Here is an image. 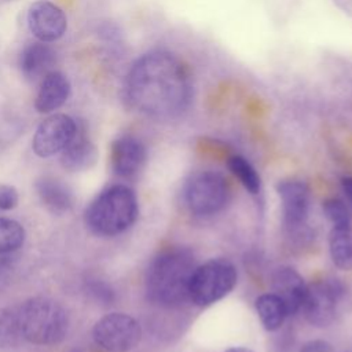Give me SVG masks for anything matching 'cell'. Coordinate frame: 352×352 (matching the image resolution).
I'll return each mask as SVG.
<instances>
[{
	"mask_svg": "<svg viewBox=\"0 0 352 352\" xmlns=\"http://www.w3.org/2000/svg\"><path fill=\"white\" fill-rule=\"evenodd\" d=\"M124 95L139 113L170 120L190 106L192 85L187 67L176 55L155 50L133 62L125 78Z\"/></svg>",
	"mask_w": 352,
	"mask_h": 352,
	"instance_id": "1",
	"label": "cell"
},
{
	"mask_svg": "<svg viewBox=\"0 0 352 352\" xmlns=\"http://www.w3.org/2000/svg\"><path fill=\"white\" fill-rule=\"evenodd\" d=\"M195 267V257L187 248H169L160 252L146 271L147 300L161 308L182 307L188 300L190 279Z\"/></svg>",
	"mask_w": 352,
	"mask_h": 352,
	"instance_id": "2",
	"label": "cell"
},
{
	"mask_svg": "<svg viewBox=\"0 0 352 352\" xmlns=\"http://www.w3.org/2000/svg\"><path fill=\"white\" fill-rule=\"evenodd\" d=\"M139 213L132 188L113 184L92 199L84 212L85 226L99 236H116L126 231Z\"/></svg>",
	"mask_w": 352,
	"mask_h": 352,
	"instance_id": "3",
	"label": "cell"
},
{
	"mask_svg": "<svg viewBox=\"0 0 352 352\" xmlns=\"http://www.w3.org/2000/svg\"><path fill=\"white\" fill-rule=\"evenodd\" d=\"M21 337L34 345H55L69 330L66 309L48 297H30L16 311Z\"/></svg>",
	"mask_w": 352,
	"mask_h": 352,
	"instance_id": "4",
	"label": "cell"
},
{
	"mask_svg": "<svg viewBox=\"0 0 352 352\" xmlns=\"http://www.w3.org/2000/svg\"><path fill=\"white\" fill-rule=\"evenodd\" d=\"M236 278V268L230 260L212 258L195 267L190 279L188 300L197 307H209L235 287Z\"/></svg>",
	"mask_w": 352,
	"mask_h": 352,
	"instance_id": "5",
	"label": "cell"
},
{
	"mask_svg": "<svg viewBox=\"0 0 352 352\" xmlns=\"http://www.w3.org/2000/svg\"><path fill=\"white\" fill-rule=\"evenodd\" d=\"M184 199L190 212L197 216L219 213L230 199L228 182L214 170L197 172L186 183Z\"/></svg>",
	"mask_w": 352,
	"mask_h": 352,
	"instance_id": "6",
	"label": "cell"
},
{
	"mask_svg": "<svg viewBox=\"0 0 352 352\" xmlns=\"http://www.w3.org/2000/svg\"><path fill=\"white\" fill-rule=\"evenodd\" d=\"M96 346L106 352H128L142 338V327L131 315L111 312L102 316L92 329Z\"/></svg>",
	"mask_w": 352,
	"mask_h": 352,
	"instance_id": "7",
	"label": "cell"
},
{
	"mask_svg": "<svg viewBox=\"0 0 352 352\" xmlns=\"http://www.w3.org/2000/svg\"><path fill=\"white\" fill-rule=\"evenodd\" d=\"M344 293V285L336 278H326L307 286L301 305L305 319L315 327L329 326L336 318Z\"/></svg>",
	"mask_w": 352,
	"mask_h": 352,
	"instance_id": "8",
	"label": "cell"
},
{
	"mask_svg": "<svg viewBox=\"0 0 352 352\" xmlns=\"http://www.w3.org/2000/svg\"><path fill=\"white\" fill-rule=\"evenodd\" d=\"M76 131L77 122L70 116L52 114L37 126L32 142L33 151L41 158L55 155L69 144Z\"/></svg>",
	"mask_w": 352,
	"mask_h": 352,
	"instance_id": "9",
	"label": "cell"
},
{
	"mask_svg": "<svg viewBox=\"0 0 352 352\" xmlns=\"http://www.w3.org/2000/svg\"><path fill=\"white\" fill-rule=\"evenodd\" d=\"M282 202L283 226L286 234L307 227L309 212V190L304 182L282 180L276 186Z\"/></svg>",
	"mask_w": 352,
	"mask_h": 352,
	"instance_id": "10",
	"label": "cell"
},
{
	"mask_svg": "<svg viewBox=\"0 0 352 352\" xmlns=\"http://www.w3.org/2000/svg\"><path fill=\"white\" fill-rule=\"evenodd\" d=\"M28 26L30 33L43 43L59 40L66 29L67 19L62 8L51 1H36L28 11Z\"/></svg>",
	"mask_w": 352,
	"mask_h": 352,
	"instance_id": "11",
	"label": "cell"
},
{
	"mask_svg": "<svg viewBox=\"0 0 352 352\" xmlns=\"http://www.w3.org/2000/svg\"><path fill=\"white\" fill-rule=\"evenodd\" d=\"M147 153L140 139L132 135L118 136L110 146V166L116 176L132 177L144 165Z\"/></svg>",
	"mask_w": 352,
	"mask_h": 352,
	"instance_id": "12",
	"label": "cell"
},
{
	"mask_svg": "<svg viewBox=\"0 0 352 352\" xmlns=\"http://www.w3.org/2000/svg\"><path fill=\"white\" fill-rule=\"evenodd\" d=\"M271 286L285 304L287 315H294L301 311L307 285L301 275L292 267H279L271 275Z\"/></svg>",
	"mask_w": 352,
	"mask_h": 352,
	"instance_id": "13",
	"label": "cell"
},
{
	"mask_svg": "<svg viewBox=\"0 0 352 352\" xmlns=\"http://www.w3.org/2000/svg\"><path fill=\"white\" fill-rule=\"evenodd\" d=\"M98 148L84 128L77 124V131L69 144L60 151V165L69 172L91 169L98 161Z\"/></svg>",
	"mask_w": 352,
	"mask_h": 352,
	"instance_id": "14",
	"label": "cell"
},
{
	"mask_svg": "<svg viewBox=\"0 0 352 352\" xmlns=\"http://www.w3.org/2000/svg\"><path fill=\"white\" fill-rule=\"evenodd\" d=\"M69 78L58 70L48 72L40 81L34 99V107L41 114H48L65 104L70 95Z\"/></svg>",
	"mask_w": 352,
	"mask_h": 352,
	"instance_id": "15",
	"label": "cell"
},
{
	"mask_svg": "<svg viewBox=\"0 0 352 352\" xmlns=\"http://www.w3.org/2000/svg\"><path fill=\"white\" fill-rule=\"evenodd\" d=\"M55 63L54 50L43 41L28 44L19 55V69L23 77L30 81H41Z\"/></svg>",
	"mask_w": 352,
	"mask_h": 352,
	"instance_id": "16",
	"label": "cell"
},
{
	"mask_svg": "<svg viewBox=\"0 0 352 352\" xmlns=\"http://www.w3.org/2000/svg\"><path fill=\"white\" fill-rule=\"evenodd\" d=\"M34 188L41 204L54 214H65L73 209L74 197L72 190L54 176H41Z\"/></svg>",
	"mask_w": 352,
	"mask_h": 352,
	"instance_id": "17",
	"label": "cell"
},
{
	"mask_svg": "<svg viewBox=\"0 0 352 352\" xmlns=\"http://www.w3.org/2000/svg\"><path fill=\"white\" fill-rule=\"evenodd\" d=\"M330 256L336 267L352 270V228L351 226H333L329 235Z\"/></svg>",
	"mask_w": 352,
	"mask_h": 352,
	"instance_id": "18",
	"label": "cell"
},
{
	"mask_svg": "<svg viewBox=\"0 0 352 352\" xmlns=\"http://www.w3.org/2000/svg\"><path fill=\"white\" fill-rule=\"evenodd\" d=\"M254 307L260 322L267 331H276L282 327L287 316V309L276 294L267 293L258 296L256 298Z\"/></svg>",
	"mask_w": 352,
	"mask_h": 352,
	"instance_id": "19",
	"label": "cell"
},
{
	"mask_svg": "<svg viewBox=\"0 0 352 352\" xmlns=\"http://www.w3.org/2000/svg\"><path fill=\"white\" fill-rule=\"evenodd\" d=\"M26 238L25 228L14 219L0 217V256L18 250Z\"/></svg>",
	"mask_w": 352,
	"mask_h": 352,
	"instance_id": "20",
	"label": "cell"
},
{
	"mask_svg": "<svg viewBox=\"0 0 352 352\" xmlns=\"http://www.w3.org/2000/svg\"><path fill=\"white\" fill-rule=\"evenodd\" d=\"M228 168L231 173L239 180V183L250 192L257 194L260 191V176L253 165L241 155H232L228 158Z\"/></svg>",
	"mask_w": 352,
	"mask_h": 352,
	"instance_id": "21",
	"label": "cell"
},
{
	"mask_svg": "<svg viewBox=\"0 0 352 352\" xmlns=\"http://www.w3.org/2000/svg\"><path fill=\"white\" fill-rule=\"evenodd\" d=\"M21 337L16 311L0 308V351L14 346Z\"/></svg>",
	"mask_w": 352,
	"mask_h": 352,
	"instance_id": "22",
	"label": "cell"
},
{
	"mask_svg": "<svg viewBox=\"0 0 352 352\" xmlns=\"http://www.w3.org/2000/svg\"><path fill=\"white\" fill-rule=\"evenodd\" d=\"M84 292L94 302L102 307H110L116 301V292L110 283L96 276H88L84 280Z\"/></svg>",
	"mask_w": 352,
	"mask_h": 352,
	"instance_id": "23",
	"label": "cell"
},
{
	"mask_svg": "<svg viewBox=\"0 0 352 352\" xmlns=\"http://www.w3.org/2000/svg\"><path fill=\"white\" fill-rule=\"evenodd\" d=\"M323 213L333 226H351V213L344 201L329 198L323 202Z\"/></svg>",
	"mask_w": 352,
	"mask_h": 352,
	"instance_id": "24",
	"label": "cell"
},
{
	"mask_svg": "<svg viewBox=\"0 0 352 352\" xmlns=\"http://www.w3.org/2000/svg\"><path fill=\"white\" fill-rule=\"evenodd\" d=\"M19 195L14 186L0 184V212L11 210L18 205Z\"/></svg>",
	"mask_w": 352,
	"mask_h": 352,
	"instance_id": "25",
	"label": "cell"
},
{
	"mask_svg": "<svg viewBox=\"0 0 352 352\" xmlns=\"http://www.w3.org/2000/svg\"><path fill=\"white\" fill-rule=\"evenodd\" d=\"M12 260L8 256H0V293L8 286L12 275Z\"/></svg>",
	"mask_w": 352,
	"mask_h": 352,
	"instance_id": "26",
	"label": "cell"
},
{
	"mask_svg": "<svg viewBox=\"0 0 352 352\" xmlns=\"http://www.w3.org/2000/svg\"><path fill=\"white\" fill-rule=\"evenodd\" d=\"M300 352H333V346L326 340H309L302 344Z\"/></svg>",
	"mask_w": 352,
	"mask_h": 352,
	"instance_id": "27",
	"label": "cell"
},
{
	"mask_svg": "<svg viewBox=\"0 0 352 352\" xmlns=\"http://www.w3.org/2000/svg\"><path fill=\"white\" fill-rule=\"evenodd\" d=\"M341 184H342V190H344L346 198L352 204V177H344Z\"/></svg>",
	"mask_w": 352,
	"mask_h": 352,
	"instance_id": "28",
	"label": "cell"
},
{
	"mask_svg": "<svg viewBox=\"0 0 352 352\" xmlns=\"http://www.w3.org/2000/svg\"><path fill=\"white\" fill-rule=\"evenodd\" d=\"M66 352H103V349H100L99 346L94 348V346H74L67 349Z\"/></svg>",
	"mask_w": 352,
	"mask_h": 352,
	"instance_id": "29",
	"label": "cell"
},
{
	"mask_svg": "<svg viewBox=\"0 0 352 352\" xmlns=\"http://www.w3.org/2000/svg\"><path fill=\"white\" fill-rule=\"evenodd\" d=\"M224 352H253V351L249 348H245V346H232V348L226 349Z\"/></svg>",
	"mask_w": 352,
	"mask_h": 352,
	"instance_id": "30",
	"label": "cell"
},
{
	"mask_svg": "<svg viewBox=\"0 0 352 352\" xmlns=\"http://www.w3.org/2000/svg\"><path fill=\"white\" fill-rule=\"evenodd\" d=\"M344 352H352V351H344Z\"/></svg>",
	"mask_w": 352,
	"mask_h": 352,
	"instance_id": "31",
	"label": "cell"
}]
</instances>
